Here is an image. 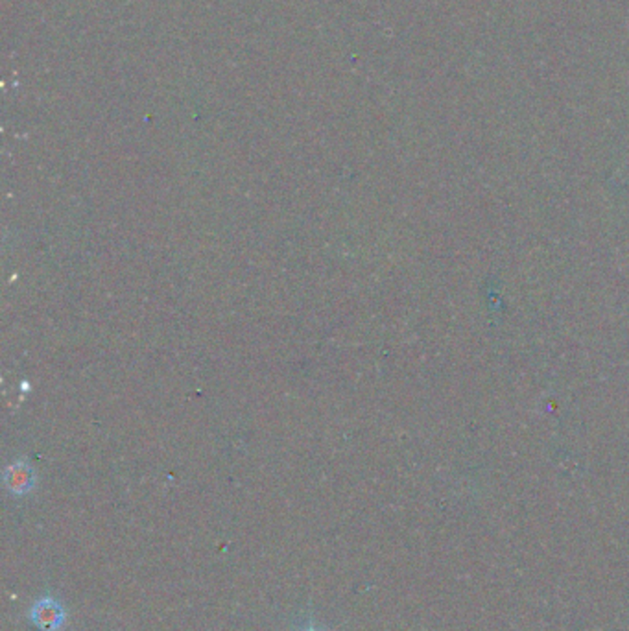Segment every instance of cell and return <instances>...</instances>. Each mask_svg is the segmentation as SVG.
<instances>
[{"mask_svg": "<svg viewBox=\"0 0 629 631\" xmlns=\"http://www.w3.org/2000/svg\"><path fill=\"white\" fill-rule=\"evenodd\" d=\"M309 631H314V629H309Z\"/></svg>", "mask_w": 629, "mask_h": 631, "instance_id": "cell-2", "label": "cell"}, {"mask_svg": "<svg viewBox=\"0 0 629 631\" xmlns=\"http://www.w3.org/2000/svg\"><path fill=\"white\" fill-rule=\"evenodd\" d=\"M30 620L37 626L39 631H62L67 622V611L62 606V602L52 596H45L32 606Z\"/></svg>", "mask_w": 629, "mask_h": 631, "instance_id": "cell-1", "label": "cell"}]
</instances>
